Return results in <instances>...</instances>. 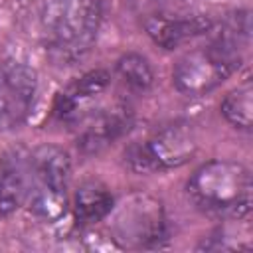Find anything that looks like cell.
<instances>
[{"label": "cell", "instance_id": "1", "mask_svg": "<svg viewBox=\"0 0 253 253\" xmlns=\"http://www.w3.org/2000/svg\"><path fill=\"white\" fill-rule=\"evenodd\" d=\"M103 22V0H42L40 38L47 55L61 65L83 59Z\"/></svg>", "mask_w": 253, "mask_h": 253}, {"label": "cell", "instance_id": "2", "mask_svg": "<svg viewBox=\"0 0 253 253\" xmlns=\"http://www.w3.org/2000/svg\"><path fill=\"white\" fill-rule=\"evenodd\" d=\"M186 194L208 215L245 219L251 211V174L241 162L215 158L192 172Z\"/></svg>", "mask_w": 253, "mask_h": 253}, {"label": "cell", "instance_id": "3", "mask_svg": "<svg viewBox=\"0 0 253 253\" xmlns=\"http://www.w3.org/2000/svg\"><path fill=\"white\" fill-rule=\"evenodd\" d=\"M237 32H247L239 24L229 26L206 45L186 51L172 67V83L186 97H202L217 89L241 63Z\"/></svg>", "mask_w": 253, "mask_h": 253}, {"label": "cell", "instance_id": "4", "mask_svg": "<svg viewBox=\"0 0 253 253\" xmlns=\"http://www.w3.org/2000/svg\"><path fill=\"white\" fill-rule=\"evenodd\" d=\"M32 211L43 221L59 219L67 210L71 158L55 144H42L28 154Z\"/></svg>", "mask_w": 253, "mask_h": 253}, {"label": "cell", "instance_id": "5", "mask_svg": "<svg viewBox=\"0 0 253 253\" xmlns=\"http://www.w3.org/2000/svg\"><path fill=\"white\" fill-rule=\"evenodd\" d=\"M198 150V136L190 123H170L144 140L132 142L125 150V164L136 174H154L180 168Z\"/></svg>", "mask_w": 253, "mask_h": 253}, {"label": "cell", "instance_id": "6", "mask_svg": "<svg viewBox=\"0 0 253 253\" xmlns=\"http://www.w3.org/2000/svg\"><path fill=\"white\" fill-rule=\"evenodd\" d=\"M111 231L125 247H150L166 235L162 204L150 196H128L117 210H111Z\"/></svg>", "mask_w": 253, "mask_h": 253}, {"label": "cell", "instance_id": "7", "mask_svg": "<svg viewBox=\"0 0 253 253\" xmlns=\"http://www.w3.org/2000/svg\"><path fill=\"white\" fill-rule=\"evenodd\" d=\"M38 75L16 59L0 63V130L22 126L36 103Z\"/></svg>", "mask_w": 253, "mask_h": 253}, {"label": "cell", "instance_id": "8", "mask_svg": "<svg viewBox=\"0 0 253 253\" xmlns=\"http://www.w3.org/2000/svg\"><path fill=\"white\" fill-rule=\"evenodd\" d=\"M130 121L132 113L125 103H115L111 107L83 113L77 119V148L85 154L101 152L105 146H109L128 130Z\"/></svg>", "mask_w": 253, "mask_h": 253}, {"label": "cell", "instance_id": "9", "mask_svg": "<svg viewBox=\"0 0 253 253\" xmlns=\"http://www.w3.org/2000/svg\"><path fill=\"white\" fill-rule=\"evenodd\" d=\"M213 28V22L202 14H152L144 20V30L148 38L164 47H180L200 36H206Z\"/></svg>", "mask_w": 253, "mask_h": 253}, {"label": "cell", "instance_id": "10", "mask_svg": "<svg viewBox=\"0 0 253 253\" xmlns=\"http://www.w3.org/2000/svg\"><path fill=\"white\" fill-rule=\"evenodd\" d=\"M109 85H111V73L107 69H93L81 75L57 95V101L53 107L55 117L59 121L75 123L83 115V109L91 101L101 97Z\"/></svg>", "mask_w": 253, "mask_h": 253}, {"label": "cell", "instance_id": "11", "mask_svg": "<svg viewBox=\"0 0 253 253\" xmlns=\"http://www.w3.org/2000/svg\"><path fill=\"white\" fill-rule=\"evenodd\" d=\"M30 194L28 156L12 150L0 156V217L16 213Z\"/></svg>", "mask_w": 253, "mask_h": 253}, {"label": "cell", "instance_id": "12", "mask_svg": "<svg viewBox=\"0 0 253 253\" xmlns=\"http://www.w3.org/2000/svg\"><path fill=\"white\" fill-rule=\"evenodd\" d=\"M115 200L101 180H83L73 194V215L79 225H93L111 215Z\"/></svg>", "mask_w": 253, "mask_h": 253}, {"label": "cell", "instance_id": "13", "mask_svg": "<svg viewBox=\"0 0 253 253\" xmlns=\"http://www.w3.org/2000/svg\"><path fill=\"white\" fill-rule=\"evenodd\" d=\"M115 73L119 81L134 93H144L154 83V71L150 61L136 51H128L121 55L115 63Z\"/></svg>", "mask_w": 253, "mask_h": 253}, {"label": "cell", "instance_id": "14", "mask_svg": "<svg viewBox=\"0 0 253 253\" xmlns=\"http://www.w3.org/2000/svg\"><path fill=\"white\" fill-rule=\"evenodd\" d=\"M251 97H253V89H251V81L249 79L239 83L235 89H231L223 97V101L219 105V111H221L223 119L233 128H239V130H249L251 128V121H253Z\"/></svg>", "mask_w": 253, "mask_h": 253}, {"label": "cell", "instance_id": "15", "mask_svg": "<svg viewBox=\"0 0 253 253\" xmlns=\"http://www.w3.org/2000/svg\"><path fill=\"white\" fill-rule=\"evenodd\" d=\"M162 2H164V0H162Z\"/></svg>", "mask_w": 253, "mask_h": 253}]
</instances>
